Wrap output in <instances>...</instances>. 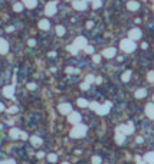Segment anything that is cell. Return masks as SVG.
<instances>
[{"label":"cell","instance_id":"obj_1","mask_svg":"<svg viewBox=\"0 0 154 164\" xmlns=\"http://www.w3.org/2000/svg\"><path fill=\"white\" fill-rule=\"evenodd\" d=\"M111 102H105L104 105H101V104H98V102H91L89 104V108L92 109V111H95L97 114H99V115H105V114H108L111 109Z\"/></svg>","mask_w":154,"mask_h":164},{"label":"cell","instance_id":"obj_2","mask_svg":"<svg viewBox=\"0 0 154 164\" xmlns=\"http://www.w3.org/2000/svg\"><path fill=\"white\" fill-rule=\"evenodd\" d=\"M85 134H87V127L82 125V124L74 125V128H72L71 132H69V135H71L72 138H81V137H84Z\"/></svg>","mask_w":154,"mask_h":164},{"label":"cell","instance_id":"obj_3","mask_svg":"<svg viewBox=\"0 0 154 164\" xmlns=\"http://www.w3.org/2000/svg\"><path fill=\"white\" fill-rule=\"evenodd\" d=\"M120 48H121L124 52L130 53V52H132V51L135 49V42L131 40V39H124V40H121V43H120Z\"/></svg>","mask_w":154,"mask_h":164},{"label":"cell","instance_id":"obj_4","mask_svg":"<svg viewBox=\"0 0 154 164\" xmlns=\"http://www.w3.org/2000/svg\"><path fill=\"white\" fill-rule=\"evenodd\" d=\"M117 132H120V134H132L134 132V125H132V122H128L127 125H124V124H121V125H118L117 127Z\"/></svg>","mask_w":154,"mask_h":164},{"label":"cell","instance_id":"obj_5","mask_svg":"<svg viewBox=\"0 0 154 164\" xmlns=\"http://www.w3.org/2000/svg\"><path fill=\"white\" fill-rule=\"evenodd\" d=\"M56 13V3L55 1H51L45 6V14L46 16H54Z\"/></svg>","mask_w":154,"mask_h":164},{"label":"cell","instance_id":"obj_6","mask_svg":"<svg viewBox=\"0 0 154 164\" xmlns=\"http://www.w3.org/2000/svg\"><path fill=\"white\" fill-rule=\"evenodd\" d=\"M72 45H74L77 49H81V48L84 49V48L87 46V39H85L84 36H78L77 39L74 40V43H72Z\"/></svg>","mask_w":154,"mask_h":164},{"label":"cell","instance_id":"obj_7","mask_svg":"<svg viewBox=\"0 0 154 164\" xmlns=\"http://www.w3.org/2000/svg\"><path fill=\"white\" fill-rule=\"evenodd\" d=\"M68 121H69L71 124L77 125V124L81 122V114H79V112H71L69 117H68Z\"/></svg>","mask_w":154,"mask_h":164},{"label":"cell","instance_id":"obj_8","mask_svg":"<svg viewBox=\"0 0 154 164\" xmlns=\"http://www.w3.org/2000/svg\"><path fill=\"white\" fill-rule=\"evenodd\" d=\"M72 6H74V9H77V10H85V9H87V1H84V0H74V1H72Z\"/></svg>","mask_w":154,"mask_h":164},{"label":"cell","instance_id":"obj_9","mask_svg":"<svg viewBox=\"0 0 154 164\" xmlns=\"http://www.w3.org/2000/svg\"><path fill=\"white\" fill-rule=\"evenodd\" d=\"M128 39H131V40H138L140 38H141V30L140 29H131L130 32H128Z\"/></svg>","mask_w":154,"mask_h":164},{"label":"cell","instance_id":"obj_10","mask_svg":"<svg viewBox=\"0 0 154 164\" xmlns=\"http://www.w3.org/2000/svg\"><path fill=\"white\" fill-rule=\"evenodd\" d=\"M9 52V43L3 38H0V55H6Z\"/></svg>","mask_w":154,"mask_h":164},{"label":"cell","instance_id":"obj_11","mask_svg":"<svg viewBox=\"0 0 154 164\" xmlns=\"http://www.w3.org/2000/svg\"><path fill=\"white\" fill-rule=\"evenodd\" d=\"M13 94H14V87L13 85H7V87L3 88V95L6 98H13Z\"/></svg>","mask_w":154,"mask_h":164},{"label":"cell","instance_id":"obj_12","mask_svg":"<svg viewBox=\"0 0 154 164\" xmlns=\"http://www.w3.org/2000/svg\"><path fill=\"white\" fill-rule=\"evenodd\" d=\"M58 109H59V112L61 114H71L72 112V107L69 105V104H61L59 107H58Z\"/></svg>","mask_w":154,"mask_h":164},{"label":"cell","instance_id":"obj_13","mask_svg":"<svg viewBox=\"0 0 154 164\" xmlns=\"http://www.w3.org/2000/svg\"><path fill=\"white\" fill-rule=\"evenodd\" d=\"M115 53H117L115 48H107V49L102 51V56H105V58H114Z\"/></svg>","mask_w":154,"mask_h":164},{"label":"cell","instance_id":"obj_14","mask_svg":"<svg viewBox=\"0 0 154 164\" xmlns=\"http://www.w3.org/2000/svg\"><path fill=\"white\" fill-rule=\"evenodd\" d=\"M145 114L148 118L154 120V104H147L145 105Z\"/></svg>","mask_w":154,"mask_h":164},{"label":"cell","instance_id":"obj_15","mask_svg":"<svg viewBox=\"0 0 154 164\" xmlns=\"http://www.w3.org/2000/svg\"><path fill=\"white\" fill-rule=\"evenodd\" d=\"M23 1V6H26L27 9H33L38 6V0H22Z\"/></svg>","mask_w":154,"mask_h":164},{"label":"cell","instance_id":"obj_16","mask_svg":"<svg viewBox=\"0 0 154 164\" xmlns=\"http://www.w3.org/2000/svg\"><path fill=\"white\" fill-rule=\"evenodd\" d=\"M144 161L147 164H154V151L145 154V155H144Z\"/></svg>","mask_w":154,"mask_h":164},{"label":"cell","instance_id":"obj_17","mask_svg":"<svg viewBox=\"0 0 154 164\" xmlns=\"http://www.w3.org/2000/svg\"><path fill=\"white\" fill-rule=\"evenodd\" d=\"M49 27H51V25H49V22H48L46 19L39 20V29H42V30H48Z\"/></svg>","mask_w":154,"mask_h":164},{"label":"cell","instance_id":"obj_18","mask_svg":"<svg viewBox=\"0 0 154 164\" xmlns=\"http://www.w3.org/2000/svg\"><path fill=\"white\" fill-rule=\"evenodd\" d=\"M127 7H128L130 10H138L140 4H138V1H134V0H131V1H128V3H127Z\"/></svg>","mask_w":154,"mask_h":164},{"label":"cell","instance_id":"obj_19","mask_svg":"<svg viewBox=\"0 0 154 164\" xmlns=\"http://www.w3.org/2000/svg\"><path fill=\"white\" fill-rule=\"evenodd\" d=\"M20 132H22V131H19L17 128H12L10 132H9V135H10L13 140H17V138L20 137Z\"/></svg>","mask_w":154,"mask_h":164},{"label":"cell","instance_id":"obj_20","mask_svg":"<svg viewBox=\"0 0 154 164\" xmlns=\"http://www.w3.org/2000/svg\"><path fill=\"white\" fill-rule=\"evenodd\" d=\"M115 142H117V144H124V142H125V135L117 132V134H115Z\"/></svg>","mask_w":154,"mask_h":164},{"label":"cell","instance_id":"obj_21","mask_svg":"<svg viewBox=\"0 0 154 164\" xmlns=\"http://www.w3.org/2000/svg\"><path fill=\"white\" fill-rule=\"evenodd\" d=\"M30 142H32V145H35V147H39V145L42 144V140H40L39 137L33 135V137H30Z\"/></svg>","mask_w":154,"mask_h":164},{"label":"cell","instance_id":"obj_22","mask_svg":"<svg viewBox=\"0 0 154 164\" xmlns=\"http://www.w3.org/2000/svg\"><path fill=\"white\" fill-rule=\"evenodd\" d=\"M77 104L81 107V108H85V107H89V102L87 101V99H84V98H79L77 101Z\"/></svg>","mask_w":154,"mask_h":164},{"label":"cell","instance_id":"obj_23","mask_svg":"<svg viewBox=\"0 0 154 164\" xmlns=\"http://www.w3.org/2000/svg\"><path fill=\"white\" fill-rule=\"evenodd\" d=\"M145 94H147L145 89H137V91H135V98H144Z\"/></svg>","mask_w":154,"mask_h":164},{"label":"cell","instance_id":"obj_24","mask_svg":"<svg viewBox=\"0 0 154 164\" xmlns=\"http://www.w3.org/2000/svg\"><path fill=\"white\" fill-rule=\"evenodd\" d=\"M56 33H58V36H64L65 35V27L64 26H56Z\"/></svg>","mask_w":154,"mask_h":164},{"label":"cell","instance_id":"obj_25","mask_svg":"<svg viewBox=\"0 0 154 164\" xmlns=\"http://www.w3.org/2000/svg\"><path fill=\"white\" fill-rule=\"evenodd\" d=\"M130 78H131V71H127V72L122 75V81H124V82H128Z\"/></svg>","mask_w":154,"mask_h":164},{"label":"cell","instance_id":"obj_26","mask_svg":"<svg viewBox=\"0 0 154 164\" xmlns=\"http://www.w3.org/2000/svg\"><path fill=\"white\" fill-rule=\"evenodd\" d=\"M22 9H23V3H14L13 10L14 12H22Z\"/></svg>","mask_w":154,"mask_h":164},{"label":"cell","instance_id":"obj_27","mask_svg":"<svg viewBox=\"0 0 154 164\" xmlns=\"http://www.w3.org/2000/svg\"><path fill=\"white\" fill-rule=\"evenodd\" d=\"M101 6H102V1H101V0H92V7H94V9H98Z\"/></svg>","mask_w":154,"mask_h":164},{"label":"cell","instance_id":"obj_28","mask_svg":"<svg viewBox=\"0 0 154 164\" xmlns=\"http://www.w3.org/2000/svg\"><path fill=\"white\" fill-rule=\"evenodd\" d=\"M68 51H69L71 53H74V55L78 53V49L75 48V46H74V45H69V46H68Z\"/></svg>","mask_w":154,"mask_h":164},{"label":"cell","instance_id":"obj_29","mask_svg":"<svg viewBox=\"0 0 154 164\" xmlns=\"http://www.w3.org/2000/svg\"><path fill=\"white\" fill-rule=\"evenodd\" d=\"M48 160L52 161V163H55L56 160H58V155H56V154H49V155H48Z\"/></svg>","mask_w":154,"mask_h":164},{"label":"cell","instance_id":"obj_30","mask_svg":"<svg viewBox=\"0 0 154 164\" xmlns=\"http://www.w3.org/2000/svg\"><path fill=\"white\" fill-rule=\"evenodd\" d=\"M85 82H88V84H92V82H95V77H94V75H88V77L85 78Z\"/></svg>","mask_w":154,"mask_h":164},{"label":"cell","instance_id":"obj_31","mask_svg":"<svg viewBox=\"0 0 154 164\" xmlns=\"http://www.w3.org/2000/svg\"><path fill=\"white\" fill-rule=\"evenodd\" d=\"M147 79H148L150 82H153V84H154V71H150V72H148V75H147Z\"/></svg>","mask_w":154,"mask_h":164},{"label":"cell","instance_id":"obj_32","mask_svg":"<svg viewBox=\"0 0 154 164\" xmlns=\"http://www.w3.org/2000/svg\"><path fill=\"white\" fill-rule=\"evenodd\" d=\"M92 164H101V157L94 155V157H92Z\"/></svg>","mask_w":154,"mask_h":164},{"label":"cell","instance_id":"obj_33","mask_svg":"<svg viewBox=\"0 0 154 164\" xmlns=\"http://www.w3.org/2000/svg\"><path fill=\"white\" fill-rule=\"evenodd\" d=\"M66 72L68 74H78L79 71H78L77 68H66Z\"/></svg>","mask_w":154,"mask_h":164},{"label":"cell","instance_id":"obj_34","mask_svg":"<svg viewBox=\"0 0 154 164\" xmlns=\"http://www.w3.org/2000/svg\"><path fill=\"white\" fill-rule=\"evenodd\" d=\"M84 49H85V53H94V48H92V46H88V45H87Z\"/></svg>","mask_w":154,"mask_h":164},{"label":"cell","instance_id":"obj_35","mask_svg":"<svg viewBox=\"0 0 154 164\" xmlns=\"http://www.w3.org/2000/svg\"><path fill=\"white\" fill-rule=\"evenodd\" d=\"M7 112H9V114H14V112H17V107H10V108L7 109Z\"/></svg>","mask_w":154,"mask_h":164},{"label":"cell","instance_id":"obj_36","mask_svg":"<svg viewBox=\"0 0 154 164\" xmlns=\"http://www.w3.org/2000/svg\"><path fill=\"white\" fill-rule=\"evenodd\" d=\"M27 89H30V91H33V89H36V84H27Z\"/></svg>","mask_w":154,"mask_h":164},{"label":"cell","instance_id":"obj_37","mask_svg":"<svg viewBox=\"0 0 154 164\" xmlns=\"http://www.w3.org/2000/svg\"><path fill=\"white\" fill-rule=\"evenodd\" d=\"M81 88L87 91V89H88V88H89V84H88V82H84V84H81Z\"/></svg>","mask_w":154,"mask_h":164},{"label":"cell","instance_id":"obj_38","mask_svg":"<svg viewBox=\"0 0 154 164\" xmlns=\"http://www.w3.org/2000/svg\"><path fill=\"white\" fill-rule=\"evenodd\" d=\"M92 59H94V62H95V64H98L99 61H101V56H99V55H95Z\"/></svg>","mask_w":154,"mask_h":164},{"label":"cell","instance_id":"obj_39","mask_svg":"<svg viewBox=\"0 0 154 164\" xmlns=\"http://www.w3.org/2000/svg\"><path fill=\"white\" fill-rule=\"evenodd\" d=\"M20 138H22V140H26V138H27V134H26V132H20Z\"/></svg>","mask_w":154,"mask_h":164},{"label":"cell","instance_id":"obj_40","mask_svg":"<svg viewBox=\"0 0 154 164\" xmlns=\"http://www.w3.org/2000/svg\"><path fill=\"white\" fill-rule=\"evenodd\" d=\"M3 164H16L13 160H6V161H3Z\"/></svg>","mask_w":154,"mask_h":164},{"label":"cell","instance_id":"obj_41","mask_svg":"<svg viewBox=\"0 0 154 164\" xmlns=\"http://www.w3.org/2000/svg\"><path fill=\"white\" fill-rule=\"evenodd\" d=\"M27 43H29V46H35V45H36V42H35L33 39H30V40H29Z\"/></svg>","mask_w":154,"mask_h":164},{"label":"cell","instance_id":"obj_42","mask_svg":"<svg viewBox=\"0 0 154 164\" xmlns=\"http://www.w3.org/2000/svg\"><path fill=\"white\" fill-rule=\"evenodd\" d=\"M137 161H138V163H137V164H147V163H145V161H144V160H143V161H141V158H140V157H137Z\"/></svg>","mask_w":154,"mask_h":164},{"label":"cell","instance_id":"obj_43","mask_svg":"<svg viewBox=\"0 0 154 164\" xmlns=\"http://www.w3.org/2000/svg\"><path fill=\"white\" fill-rule=\"evenodd\" d=\"M101 81H102V78H101V77H97V78H95V82H97V84H101Z\"/></svg>","mask_w":154,"mask_h":164},{"label":"cell","instance_id":"obj_44","mask_svg":"<svg viewBox=\"0 0 154 164\" xmlns=\"http://www.w3.org/2000/svg\"><path fill=\"white\" fill-rule=\"evenodd\" d=\"M92 26H94V23H92V22H88V23H87V27H88V29H91Z\"/></svg>","mask_w":154,"mask_h":164},{"label":"cell","instance_id":"obj_45","mask_svg":"<svg viewBox=\"0 0 154 164\" xmlns=\"http://www.w3.org/2000/svg\"><path fill=\"white\" fill-rule=\"evenodd\" d=\"M43 157H45L43 153H38V158H43Z\"/></svg>","mask_w":154,"mask_h":164},{"label":"cell","instance_id":"obj_46","mask_svg":"<svg viewBox=\"0 0 154 164\" xmlns=\"http://www.w3.org/2000/svg\"><path fill=\"white\" fill-rule=\"evenodd\" d=\"M3 111H4V105L0 102V112H3Z\"/></svg>","mask_w":154,"mask_h":164},{"label":"cell","instance_id":"obj_47","mask_svg":"<svg viewBox=\"0 0 154 164\" xmlns=\"http://www.w3.org/2000/svg\"><path fill=\"white\" fill-rule=\"evenodd\" d=\"M13 29H14V27H13V26H9V27H7V29H6V30H7V32H12V30H13Z\"/></svg>","mask_w":154,"mask_h":164},{"label":"cell","instance_id":"obj_48","mask_svg":"<svg viewBox=\"0 0 154 164\" xmlns=\"http://www.w3.org/2000/svg\"><path fill=\"white\" fill-rule=\"evenodd\" d=\"M0 130H1V124H0Z\"/></svg>","mask_w":154,"mask_h":164},{"label":"cell","instance_id":"obj_49","mask_svg":"<svg viewBox=\"0 0 154 164\" xmlns=\"http://www.w3.org/2000/svg\"><path fill=\"white\" fill-rule=\"evenodd\" d=\"M62 164H69V163H62Z\"/></svg>","mask_w":154,"mask_h":164},{"label":"cell","instance_id":"obj_50","mask_svg":"<svg viewBox=\"0 0 154 164\" xmlns=\"http://www.w3.org/2000/svg\"><path fill=\"white\" fill-rule=\"evenodd\" d=\"M84 1H89V0H84Z\"/></svg>","mask_w":154,"mask_h":164},{"label":"cell","instance_id":"obj_51","mask_svg":"<svg viewBox=\"0 0 154 164\" xmlns=\"http://www.w3.org/2000/svg\"><path fill=\"white\" fill-rule=\"evenodd\" d=\"M0 164H3V161H0Z\"/></svg>","mask_w":154,"mask_h":164},{"label":"cell","instance_id":"obj_52","mask_svg":"<svg viewBox=\"0 0 154 164\" xmlns=\"http://www.w3.org/2000/svg\"><path fill=\"white\" fill-rule=\"evenodd\" d=\"M153 1H154V0H153ZM153 7H154V6H153Z\"/></svg>","mask_w":154,"mask_h":164},{"label":"cell","instance_id":"obj_53","mask_svg":"<svg viewBox=\"0 0 154 164\" xmlns=\"http://www.w3.org/2000/svg\"><path fill=\"white\" fill-rule=\"evenodd\" d=\"M153 99H154V97H153Z\"/></svg>","mask_w":154,"mask_h":164}]
</instances>
